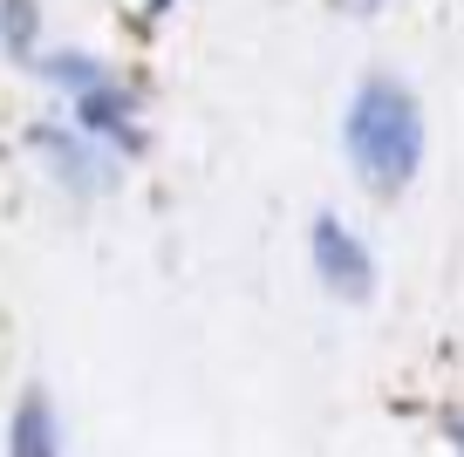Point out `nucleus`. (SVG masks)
<instances>
[{"label": "nucleus", "instance_id": "obj_9", "mask_svg": "<svg viewBox=\"0 0 464 457\" xmlns=\"http://www.w3.org/2000/svg\"><path fill=\"white\" fill-rule=\"evenodd\" d=\"M342 7H348V15H376L382 0H342Z\"/></svg>", "mask_w": 464, "mask_h": 457}, {"label": "nucleus", "instance_id": "obj_1", "mask_svg": "<svg viewBox=\"0 0 464 457\" xmlns=\"http://www.w3.org/2000/svg\"><path fill=\"white\" fill-rule=\"evenodd\" d=\"M342 151L376 199H396L423 171V102L396 75H362L342 116Z\"/></svg>", "mask_w": 464, "mask_h": 457}, {"label": "nucleus", "instance_id": "obj_4", "mask_svg": "<svg viewBox=\"0 0 464 457\" xmlns=\"http://www.w3.org/2000/svg\"><path fill=\"white\" fill-rule=\"evenodd\" d=\"M75 130L89 143H110V151H144V130H137V89H123L116 75H102L96 89L75 96Z\"/></svg>", "mask_w": 464, "mask_h": 457}, {"label": "nucleus", "instance_id": "obj_5", "mask_svg": "<svg viewBox=\"0 0 464 457\" xmlns=\"http://www.w3.org/2000/svg\"><path fill=\"white\" fill-rule=\"evenodd\" d=\"M7 457H62V416L42 383L21 389L14 416H7Z\"/></svg>", "mask_w": 464, "mask_h": 457}, {"label": "nucleus", "instance_id": "obj_7", "mask_svg": "<svg viewBox=\"0 0 464 457\" xmlns=\"http://www.w3.org/2000/svg\"><path fill=\"white\" fill-rule=\"evenodd\" d=\"M34 75L55 83V89H69V96H82V89H96L110 69H102L96 55H42V62H34Z\"/></svg>", "mask_w": 464, "mask_h": 457}, {"label": "nucleus", "instance_id": "obj_8", "mask_svg": "<svg viewBox=\"0 0 464 457\" xmlns=\"http://www.w3.org/2000/svg\"><path fill=\"white\" fill-rule=\"evenodd\" d=\"M444 437H450V451L464 457V410H450V416H444Z\"/></svg>", "mask_w": 464, "mask_h": 457}, {"label": "nucleus", "instance_id": "obj_3", "mask_svg": "<svg viewBox=\"0 0 464 457\" xmlns=\"http://www.w3.org/2000/svg\"><path fill=\"white\" fill-rule=\"evenodd\" d=\"M28 143L48 158V171H55L69 191H82V199L110 191V171H116L110 151H96V143H89L75 123H34V137H28Z\"/></svg>", "mask_w": 464, "mask_h": 457}, {"label": "nucleus", "instance_id": "obj_6", "mask_svg": "<svg viewBox=\"0 0 464 457\" xmlns=\"http://www.w3.org/2000/svg\"><path fill=\"white\" fill-rule=\"evenodd\" d=\"M0 55L21 69L42 62V0H0Z\"/></svg>", "mask_w": 464, "mask_h": 457}, {"label": "nucleus", "instance_id": "obj_10", "mask_svg": "<svg viewBox=\"0 0 464 457\" xmlns=\"http://www.w3.org/2000/svg\"><path fill=\"white\" fill-rule=\"evenodd\" d=\"M164 7H171V0H150V15H164Z\"/></svg>", "mask_w": 464, "mask_h": 457}, {"label": "nucleus", "instance_id": "obj_2", "mask_svg": "<svg viewBox=\"0 0 464 457\" xmlns=\"http://www.w3.org/2000/svg\"><path fill=\"white\" fill-rule=\"evenodd\" d=\"M307 259H314V280L328 287L334 300H369L376 294V253L334 212H314V226H307Z\"/></svg>", "mask_w": 464, "mask_h": 457}]
</instances>
